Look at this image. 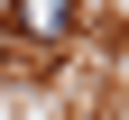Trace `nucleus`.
I'll return each instance as SVG.
<instances>
[{"label":"nucleus","instance_id":"obj_1","mask_svg":"<svg viewBox=\"0 0 129 120\" xmlns=\"http://www.w3.org/2000/svg\"><path fill=\"white\" fill-rule=\"evenodd\" d=\"M9 28H19V37H74V9H64V0H19Z\"/></svg>","mask_w":129,"mask_h":120}]
</instances>
